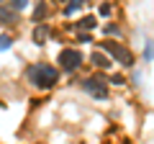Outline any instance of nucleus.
I'll return each instance as SVG.
<instances>
[{
  "label": "nucleus",
  "mask_w": 154,
  "mask_h": 144,
  "mask_svg": "<svg viewBox=\"0 0 154 144\" xmlns=\"http://www.w3.org/2000/svg\"><path fill=\"white\" fill-rule=\"evenodd\" d=\"M26 77H28V83H31L33 88H38V90H51V88L57 85V80H59V70H57L54 64L38 62V64L28 67Z\"/></svg>",
  "instance_id": "f257e3e1"
},
{
  "label": "nucleus",
  "mask_w": 154,
  "mask_h": 144,
  "mask_svg": "<svg viewBox=\"0 0 154 144\" xmlns=\"http://www.w3.org/2000/svg\"><path fill=\"white\" fill-rule=\"evenodd\" d=\"M100 49H103L113 62H118V64H123V67H134V52L128 49V46L105 39V41H100Z\"/></svg>",
  "instance_id": "f03ea898"
},
{
  "label": "nucleus",
  "mask_w": 154,
  "mask_h": 144,
  "mask_svg": "<svg viewBox=\"0 0 154 144\" xmlns=\"http://www.w3.org/2000/svg\"><path fill=\"white\" fill-rule=\"evenodd\" d=\"M57 64H62V70L67 72H75L82 67V54H80V49H62L57 57Z\"/></svg>",
  "instance_id": "7ed1b4c3"
},
{
  "label": "nucleus",
  "mask_w": 154,
  "mask_h": 144,
  "mask_svg": "<svg viewBox=\"0 0 154 144\" xmlns=\"http://www.w3.org/2000/svg\"><path fill=\"white\" fill-rule=\"evenodd\" d=\"M82 88H85V93H90L93 98H98V100L108 98V85H105L103 80H98V77H88L82 83Z\"/></svg>",
  "instance_id": "20e7f679"
},
{
  "label": "nucleus",
  "mask_w": 154,
  "mask_h": 144,
  "mask_svg": "<svg viewBox=\"0 0 154 144\" xmlns=\"http://www.w3.org/2000/svg\"><path fill=\"white\" fill-rule=\"evenodd\" d=\"M16 21H18V16H16V11L11 5H0V23L3 26H13Z\"/></svg>",
  "instance_id": "39448f33"
},
{
  "label": "nucleus",
  "mask_w": 154,
  "mask_h": 144,
  "mask_svg": "<svg viewBox=\"0 0 154 144\" xmlns=\"http://www.w3.org/2000/svg\"><path fill=\"white\" fill-rule=\"evenodd\" d=\"M75 28H77V31H95V28H98V16H85V18H80V21L75 23Z\"/></svg>",
  "instance_id": "423d86ee"
},
{
  "label": "nucleus",
  "mask_w": 154,
  "mask_h": 144,
  "mask_svg": "<svg viewBox=\"0 0 154 144\" xmlns=\"http://www.w3.org/2000/svg\"><path fill=\"white\" fill-rule=\"evenodd\" d=\"M49 33H51L49 23H36V28H33V41H36V44H44V41L49 39Z\"/></svg>",
  "instance_id": "0eeeda50"
},
{
  "label": "nucleus",
  "mask_w": 154,
  "mask_h": 144,
  "mask_svg": "<svg viewBox=\"0 0 154 144\" xmlns=\"http://www.w3.org/2000/svg\"><path fill=\"white\" fill-rule=\"evenodd\" d=\"M90 0H67V8H64V16H75L80 8H85Z\"/></svg>",
  "instance_id": "6e6552de"
},
{
  "label": "nucleus",
  "mask_w": 154,
  "mask_h": 144,
  "mask_svg": "<svg viewBox=\"0 0 154 144\" xmlns=\"http://www.w3.org/2000/svg\"><path fill=\"white\" fill-rule=\"evenodd\" d=\"M90 59H93V64L100 67V70H108V67H110V59H108L105 54H100V52H93V57H90Z\"/></svg>",
  "instance_id": "1a4fd4ad"
},
{
  "label": "nucleus",
  "mask_w": 154,
  "mask_h": 144,
  "mask_svg": "<svg viewBox=\"0 0 154 144\" xmlns=\"http://www.w3.org/2000/svg\"><path fill=\"white\" fill-rule=\"evenodd\" d=\"M46 16V3H38L36 5V13H33V23H41V18Z\"/></svg>",
  "instance_id": "9d476101"
},
{
  "label": "nucleus",
  "mask_w": 154,
  "mask_h": 144,
  "mask_svg": "<svg viewBox=\"0 0 154 144\" xmlns=\"http://www.w3.org/2000/svg\"><path fill=\"white\" fill-rule=\"evenodd\" d=\"M8 46H13V36H8V33H0V52H5Z\"/></svg>",
  "instance_id": "9b49d317"
},
{
  "label": "nucleus",
  "mask_w": 154,
  "mask_h": 144,
  "mask_svg": "<svg viewBox=\"0 0 154 144\" xmlns=\"http://www.w3.org/2000/svg\"><path fill=\"white\" fill-rule=\"evenodd\" d=\"M98 13H100V16H110V13H113V8H110V3H108V0H103V3H100Z\"/></svg>",
  "instance_id": "f8f14e48"
},
{
  "label": "nucleus",
  "mask_w": 154,
  "mask_h": 144,
  "mask_svg": "<svg viewBox=\"0 0 154 144\" xmlns=\"http://www.w3.org/2000/svg\"><path fill=\"white\" fill-rule=\"evenodd\" d=\"M11 3H13V11H23L28 5V0H11Z\"/></svg>",
  "instance_id": "ddd939ff"
},
{
  "label": "nucleus",
  "mask_w": 154,
  "mask_h": 144,
  "mask_svg": "<svg viewBox=\"0 0 154 144\" xmlns=\"http://www.w3.org/2000/svg\"><path fill=\"white\" fill-rule=\"evenodd\" d=\"M105 33L108 36H121V28L118 26H105Z\"/></svg>",
  "instance_id": "4468645a"
},
{
  "label": "nucleus",
  "mask_w": 154,
  "mask_h": 144,
  "mask_svg": "<svg viewBox=\"0 0 154 144\" xmlns=\"http://www.w3.org/2000/svg\"><path fill=\"white\" fill-rule=\"evenodd\" d=\"M154 57V41H146V59Z\"/></svg>",
  "instance_id": "2eb2a0df"
},
{
  "label": "nucleus",
  "mask_w": 154,
  "mask_h": 144,
  "mask_svg": "<svg viewBox=\"0 0 154 144\" xmlns=\"http://www.w3.org/2000/svg\"><path fill=\"white\" fill-rule=\"evenodd\" d=\"M110 85H123V77H121V75H116V77H110Z\"/></svg>",
  "instance_id": "dca6fc26"
},
{
  "label": "nucleus",
  "mask_w": 154,
  "mask_h": 144,
  "mask_svg": "<svg viewBox=\"0 0 154 144\" xmlns=\"http://www.w3.org/2000/svg\"><path fill=\"white\" fill-rule=\"evenodd\" d=\"M80 41H93V33H80Z\"/></svg>",
  "instance_id": "f3484780"
}]
</instances>
